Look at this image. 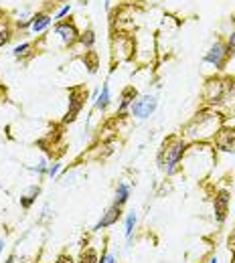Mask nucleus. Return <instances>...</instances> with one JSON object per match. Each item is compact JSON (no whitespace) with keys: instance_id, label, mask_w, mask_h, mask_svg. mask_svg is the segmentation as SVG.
<instances>
[{"instance_id":"f257e3e1","label":"nucleus","mask_w":235,"mask_h":263,"mask_svg":"<svg viewBox=\"0 0 235 263\" xmlns=\"http://www.w3.org/2000/svg\"><path fill=\"white\" fill-rule=\"evenodd\" d=\"M223 126V118L217 112H199L195 118L185 126L187 140H205L209 136H215V132Z\"/></svg>"},{"instance_id":"f03ea898","label":"nucleus","mask_w":235,"mask_h":263,"mask_svg":"<svg viewBox=\"0 0 235 263\" xmlns=\"http://www.w3.org/2000/svg\"><path fill=\"white\" fill-rule=\"evenodd\" d=\"M187 152V140L185 138H177V136H171L169 140L162 142L160 150H158V166L171 176L179 170L181 162H183V156Z\"/></svg>"},{"instance_id":"7ed1b4c3","label":"nucleus","mask_w":235,"mask_h":263,"mask_svg":"<svg viewBox=\"0 0 235 263\" xmlns=\"http://www.w3.org/2000/svg\"><path fill=\"white\" fill-rule=\"evenodd\" d=\"M233 89H235V81H231V79H225V81L223 79H211V81H207V87H205V100L211 106L223 104L225 97H227V93L233 91Z\"/></svg>"},{"instance_id":"20e7f679","label":"nucleus","mask_w":235,"mask_h":263,"mask_svg":"<svg viewBox=\"0 0 235 263\" xmlns=\"http://www.w3.org/2000/svg\"><path fill=\"white\" fill-rule=\"evenodd\" d=\"M156 108H158V100H156L154 95L146 93V95H138V97L134 100V104L130 106V112H132L134 118L146 120V118H150V116L156 112Z\"/></svg>"},{"instance_id":"39448f33","label":"nucleus","mask_w":235,"mask_h":263,"mask_svg":"<svg viewBox=\"0 0 235 263\" xmlns=\"http://www.w3.org/2000/svg\"><path fill=\"white\" fill-rule=\"evenodd\" d=\"M213 146L219 152H227L233 154L235 152V126H221L213 136Z\"/></svg>"},{"instance_id":"423d86ee","label":"nucleus","mask_w":235,"mask_h":263,"mask_svg":"<svg viewBox=\"0 0 235 263\" xmlns=\"http://www.w3.org/2000/svg\"><path fill=\"white\" fill-rule=\"evenodd\" d=\"M227 57H229V55H227V45H225L223 41H215V43L209 47V51L203 55V61L209 63V65H213L215 69H223Z\"/></svg>"},{"instance_id":"0eeeda50","label":"nucleus","mask_w":235,"mask_h":263,"mask_svg":"<svg viewBox=\"0 0 235 263\" xmlns=\"http://www.w3.org/2000/svg\"><path fill=\"white\" fill-rule=\"evenodd\" d=\"M83 106H85V91L81 87H73L69 91V110H67L65 118H63V122L65 124L73 122L77 118V114L83 110Z\"/></svg>"},{"instance_id":"6e6552de","label":"nucleus","mask_w":235,"mask_h":263,"mask_svg":"<svg viewBox=\"0 0 235 263\" xmlns=\"http://www.w3.org/2000/svg\"><path fill=\"white\" fill-rule=\"evenodd\" d=\"M229 199L231 196H229L227 190H219L215 194V199H213V215H215V221L219 225H223L227 215H229Z\"/></svg>"},{"instance_id":"1a4fd4ad","label":"nucleus","mask_w":235,"mask_h":263,"mask_svg":"<svg viewBox=\"0 0 235 263\" xmlns=\"http://www.w3.org/2000/svg\"><path fill=\"white\" fill-rule=\"evenodd\" d=\"M122 219V207H118V205H110L104 213H102V217H99V221L93 225V231H102V229H108V227H114L118 221Z\"/></svg>"},{"instance_id":"9d476101","label":"nucleus","mask_w":235,"mask_h":263,"mask_svg":"<svg viewBox=\"0 0 235 263\" xmlns=\"http://www.w3.org/2000/svg\"><path fill=\"white\" fill-rule=\"evenodd\" d=\"M55 35H59L65 45H73L79 39V30L71 20H59L55 24Z\"/></svg>"},{"instance_id":"9b49d317","label":"nucleus","mask_w":235,"mask_h":263,"mask_svg":"<svg viewBox=\"0 0 235 263\" xmlns=\"http://www.w3.org/2000/svg\"><path fill=\"white\" fill-rule=\"evenodd\" d=\"M136 97H138V91H136L134 85L124 87V89H122V95H120V104H118V114H124V112L134 104Z\"/></svg>"},{"instance_id":"f8f14e48","label":"nucleus","mask_w":235,"mask_h":263,"mask_svg":"<svg viewBox=\"0 0 235 263\" xmlns=\"http://www.w3.org/2000/svg\"><path fill=\"white\" fill-rule=\"evenodd\" d=\"M51 20H53V16H49L47 12H39V14L32 16V20H30V24H28V30L37 35V32L45 30V28L51 24Z\"/></svg>"},{"instance_id":"ddd939ff","label":"nucleus","mask_w":235,"mask_h":263,"mask_svg":"<svg viewBox=\"0 0 235 263\" xmlns=\"http://www.w3.org/2000/svg\"><path fill=\"white\" fill-rule=\"evenodd\" d=\"M110 102H112V95H110V83L106 81V83L102 85V93H99V95H97V100H95V110L106 112V110H108V106H110Z\"/></svg>"},{"instance_id":"4468645a","label":"nucleus","mask_w":235,"mask_h":263,"mask_svg":"<svg viewBox=\"0 0 235 263\" xmlns=\"http://www.w3.org/2000/svg\"><path fill=\"white\" fill-rule=\"evenodd\" d=\"M128 199H130V186H128L126 182H120V184H118V188H116L114 205H118V207H124V205L128 203Z\"/></svg>"},{"instance_id":"2eb2a0df","label":"nucleus","mask_w":235,"mask_h":263,"mask_svg":"<svg viewBox=\"0 0 235 263\" xmlns=\"http://www.w3.org/2000/svg\"><path fill=\"white\" fill-rule=\"evenodd\" d=\"M39 194H41V186H30V188L20 196V207H22V209H30Z\"/></svg>"},{"instance_id":"dca6fc26","label":"nucleus","mask_w":235,"mask_h":263,"mask_svg":"<svg viewBox=\"0 0 235 263\" xmlns=\"http://www.w3.org/2000/svg\"><path fill=\"white\" fill-rule=\"evenodd\" d=\"M97 261H99L97 251L93 247H85V249H81V253H79V257H77L75 263H97Z\"/></svg>"},{"instance_id":"f3484780","label":"nucleus","mask_w":235,"mask_h":263,"mask_svg":"<svg viewBox=\"0 0 235 263\" xmlns=\"http://www.w3.org/2000/svg\"><path fill=\"white\" fill-rule=\"evenodd\" d=\"M136 223H138V215L132 211V213H128V217H126V223H124V235H126V239L130 241L132 239V235H134V227H136Z\"/></svg>"},{"instance_id":"a211bd4d","label":"nucleus","mask_w":235,"mask_h":263,"mask_svg":"<svg viewBox=\"0 0 235 263\" xmlns=\"http://www.w3.org/2000/svg\"><path fill=\"white\" fill-rule=\"evenodd\" d=\"M85 49H91L93 47V43H95V35H93V30L89 28V30H85V32H81L79 35V39H77Z\"/></svg>"},{"instance_id":"6ab92c4d","label":"nucleus","mask_w":235,"mask_h":263,"mask_svg":"<svg viewBox=\"0 0 235 263\" xmlns=\"http://www.w3.org/2000/svg\"><path fill=\"white\" fill-rule=\"evenodd\" d=\"M69 12H71V4L67 2V4H63V6H61V8L57 10V14L53 16V20H63V18H65V16H67Z\"/></svg>"},{"instance_id":"aec40b11","label":"nucleus","mask_w":235,"mask_h":263,"mask_svg":"<svg viewBox=\"0 0 235 263\" xmlns=\"http://www.w3.org/2000/svg\"><path fill=\"white\" fill-rule=\"evenodd\" d=\"M28 49H30V43H22V45H16V47L12 49V55H14V57H22V55H24V53H26Z\"/></svg>"},{"instance_id":"412c9836","label":"nucleus","mask_w":235,"mask_h":263,"mask_svg":"<svg viewBox=\"0 0 235 263\" xmlns=\"http://www.w3.org/2000/svg\"><path fill=\"white\" fill-rule=\"evenodd\" d=\"M47 168H49L47 160H45V158H41V160H39V164H37V166H35L32 170H35V172H37L39 176H45V174H47Z\"/></svg>"},{"instance_id":"4be33fe9","label":"nucleus","mask_w":235,"mask_h":263,"mask_svg":"<svg viewBox=\"0 0 235 263\" xmlns=\"http://www.w3.org/2000/svg\"><path fill=\"white\" fill-rule=\"evenodd\" d=\"M59 170H61V164H59V162H53V164H49V168H47V176H49V178H55V176L59 174Z\"/></svg>"},{"instance_id":"5701e85b","label":"nucleus","mask_w":235,"mask_h":263,"mask_svg":"<svg viewBox=\"0 0 235 263\" xmlns=\"http://www.w3.org/2000/svg\"><path fill=\"white\" fill-rule=\"evenodd\" d=\"M225 45H227V55H229V57H235V30L229 35V39H227Z\"/></svg>"},{"instance_id":"b1692460","label":"nucleus","mask_w":235,"mask_h":263,"mask_svg":"<svg viewBox=\"0 0 235 263\" xmlns=\"http://www.w3.org/2000/svg\"><path fill=\"white\" fill-rule=\"evenodd\" d=\"M10 41V30L8 28H0V47H4Z\"/></svg>"},{"instance_id":"393cba45","label":"nucleus","mask_w":235,"mask_h":263,"mask_svg":"<svg viewBox=\"0 0 235 263\" xmlns=\"http://www.w3.org/2000/svg\"><path fill=\"white\" fill-rule=\"evenodd\" d=\"M53 263H75V259L69 253H61V255H57V259Z\"/></svg>"},{"instance_id":"a878e982","label":"nucleus","mask_w":235,"mask_h":263,"mask_svg":"<svg viewBox=\"0 0 235 263\" xmlns=\"http://www.w3.org/2000/svg\"><path fill=\"white\" fill-rule=\"evenodd\" d=\"M97 263H116V255H114V253H110V251H106V253L99 257V261Z\"/></svg>"},{"instance_id":"bb28decb","label":"nucleus","mask_w":235,"mask_h":263,"mask_svg":"<svg viewBox=\"0 0 235 263\" xmlns=\"http://www.w3.org/2000/svg\"><path fill=\"white\" fill-rule=\"evenodd\" d=\"M227 243H229V249H231V251L235 253V233L231 235V237H229V241H227Z\"/></svg>"},{"instance_id":"cd10ccee","label":"nucleus","mask_w":235,"mask_h":263,"mask_svg":"<svg viewBox=\"0 0 235 263\" xmlns=\"http://www.w3.org/2000/svg\"><path fill=\"white\" fill-rule=\"evenodd\" d=\"M4 263H16V255H14V253H12V255H8Z\"/></svg>"},{"instance_id":"c85d7f7f","label":"nucleus","mask_w":235,"mask_h":263,"mask_svg":"<svg viewBox=\"0 0 235 263\" xmlns=\"http://www.w3.org/2000/svg\"><path fill=\"white\" fill-rule=\"evenodd\" d=\"M2 249H4V239L0 237V253H2Z\"/></svg>"},{"instance_id":"c756f323","label":"nucleus","mask_w":235,"mask_h":263,"mask_svg":"<svg viewBox=\"0 0 235 263\" xmlns=\"http://www.w3.org/2000/svg\"><path fill=\"white\" fill-rule=\"evenodd\" d=\"M209 263H217V257H213V259H211Z\"/></svg>"},{"instance_id":"7c9ffc66","label":"nucleus","mask_w":235,"mask_h":263,"mask_svg":"<svg viewBox=\"0 0 235 263\" xmlns=\"http://www.w3.org/2000/svg\"><path fill=\"white\" fill-rule=\"evenodd\" d=\"M233 112H235V106H233Z\"/></svg>"}]
</instances>
